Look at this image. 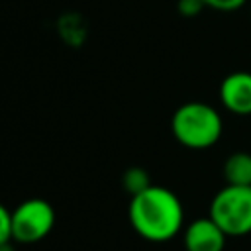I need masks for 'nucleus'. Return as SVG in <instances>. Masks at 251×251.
Instances as JSON below:
<instances>
[{"instance_id":"1","label":"nucleus","mask_w":251,"mask_h":251,"mask_svg":"<svg viewBox=\"0 0 251 251\" xmlns=\"http://www.w3.org/2000/svg\"><path fill=\"white\" fill-rule=\"evenodd\" d=\"M127 220L141 239L165 243L184 229V208L171 188L151 184L129 196Z\"/></svg>"},{"instance_id":"2","label":"nucleus","mask_w":251,"mask_h":251,"mask_svg":"<svg viewBox=\"0 0 251 251\" xmlns=\"http://www.w3.org/2000/svg\"><path fill=\"white\" fill-rule=\"evenodd\" d=\"M171 131L182 147L202 151L214 147L220 141L224 120L214 106L200 100H190L173 112Z\"/></svg>"},{"instance_id":"3","label":"nucleus","mask_w":251,"mask_h":251,"mask_svg":"<svg viewBox=\"0 0 251 251\" xmlns=\"http://www.w3.org/2000/svg\"><path fill=\"white\" fill-rule=\"evenodd\" d=\"M210 218L227 237L251 233V184H226L210 200Z\"/></svg>"},{"instance_id":"4","label":"nucleus","mask_w":251,"mask_h":251,"mask_svg":"<svg viewBox=\"0 0 251 251\" xmlns=\"http://www.w3.org/2000/svg\"><path fill=\"white\" fill-rule=\"evenodd\" d=\"M14 216V243L31 245L45 239L55 226L53 206L39 196L27 198L12 208Z\"/></svg>"},{"instance_id":"5","label":"nucleus","mask_w":251,"mask_h":251,"mask_svg":"<svg viewBox=\"0 0 251 251\" xmlns=\"http://www.w3.org/2000/svg\"><path fill=\"white\" fill-rule=\"evenodd\" d=\"M218 96L222 106L235 116L251 114V73L249 71H233L224 76L218 88Z\"/></svg>"},{"instance_id":"6","label":"nucleus","mask_w":251,"mask_h":251,"mask_svg":"<svg viewBox=\"0 0 251 251\" xmlns=\"http://www.w3.org/2000/svg\"><path fill=\"white\" fill-rule=\"evenodd\" d=\"M227 235L210 218H196L182 229L184 251H224Z\"/></svg>"},{"instance_id":"7","label":"nucleus","mask_w":251,"mask_h":251,"mask_svg":"<svg viewBox=\"0 0 251 251\" xmlns=\"http://www.w3.org/2000/svg\"><path fill=\"white\" fill-rule=\"evenodd\" d=\"M226 184H251V153L235 151L224 163Z\"/></svg>"},{"instance_id":"8","label":"nucleus","mask_w":251,"mask_h":251,"mask_svg":"<svg viewBox=\"0 0 251 251\" xmlns=\"http://www.w3.org/2000/svg\"><path fill=\"white\" fill-rule=\"evenodd\" d=\"M122 186H124V190L129 196H133V194L145 190L147 186H151V178H149V175H147L145 169H141V167H129L122 175Z\"/></svg>"},{"instance_id":"9","label":"nucleus","mask_w":251,"mask_h":251,"mask_svg":"<svg viewBox=\"0 0 251 251\" xmlns=\"http://www.w3.org/2000/svg\"><path fill=\"white\" fill-rule=\"evenodd\" d=\"M0 243H14V216L6 206L0 208Z\"/></svg>"},{"instance_id":"10","label":"nucleus","mask_w":251,"mask_h":251,"mask_svg":"<svg viewBox=\"0 0 251 251\" xmlns=\"http://www.w3.org/2000/svg\"><path fill=\"white\" fill-rule=\"evenodd\" d=\"M204 2H206V8L214 12H224V14L237 12L239 8L247 4V0H204Z\"/></svg>"},{"instance_id":"11","label":"nucleus","mask_w":251,"mask_h":251,"mask_svg":"<svg viewBox=\"0 0 251 251\" xmlns=\"http://www.w3.org/2000/svg\"><path fill=\"white\" fill-rule=\"evenodd\" d=\"M204 8H206V2L204 0H178V4H176L178 14L184 16V18H194Z\"/></svg>"},{"instance_id":"12","label":"nucleus","mask_w":251,"mask_h":251,"mask_svg":"<svg viewBox=\"0 0 251 251\" xmlns=\"http://www.w3.org/2000/svg\"><path fill=\"white\" fill-rule=\"evenodd\" d=\"M0 251H14L12 243H0Z\"/></svg>"}]
</instances>
